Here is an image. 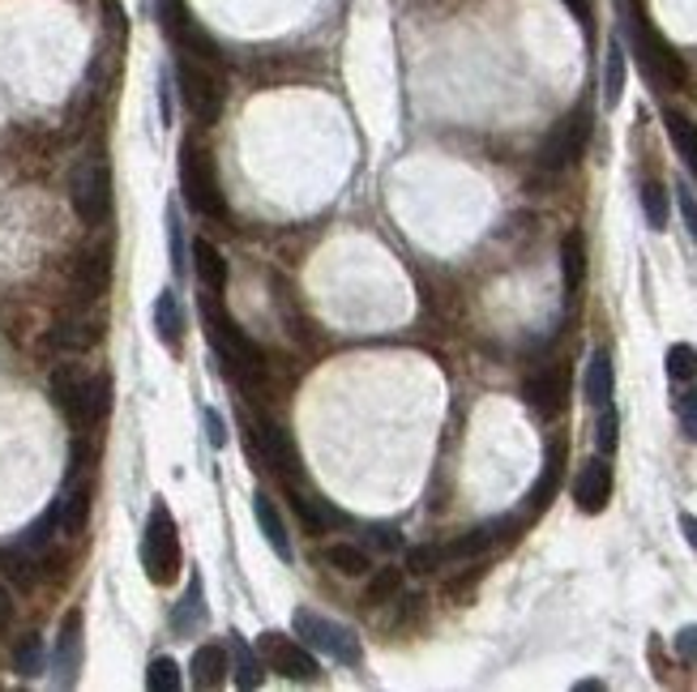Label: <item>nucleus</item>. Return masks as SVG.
Returning <instances> with one entry per match:
<instances>
[{"label": "nucleus", "mask_w": 697, "mask_h": 692, "mask_svg": "<svg viewBox=\"0 0 697 692\" xmlns=\"http://www.w3.org/2000/svg\"><path fill=\"white\" fill-rule=\"evenodd\" d=\"M625 31H629V44H634V56H638L647 82H654L659 91H685L689 86L685 56L654 31V22H650L647 9L638 0H629V9H625Z\"/></svg>", "instance_id": "1"}, {"label": "nucleus", "mask_w": 697, "mask_h": 692, "mask_svg": "<svg viewBox=\"0 0 697 692\" xmlns=\"http://www.w3.org/2000/svg\"><path fill=\"white\" fill-rule=\"evenodd\" d=\"M201 321H205V338L214 346V355L223 359V368H227V377L232 381H240V385H249L257 381L261 372H265V355H261V346L252 343L249 334L214 303V291L201 299Z\"/></svg>", "instance_id": "2"}, {"label": "nucleus", "mask_w": 697, "mask_h": 692, "mask_svg": "<svg viewBox=\"0 0 697 692\" xmlns=\"http://www.w3.org/2000/svg\"><path fill=\"white\" fill-rule=\"evenodd\" d=\"M51 402L64 410L73 428H95L111 410V381L107 377H82L73 368L51 372Z\"/></svg>", "instance_id": "3"}, {"label": "nucleus", "mask_w": 697, "mask_h": 692, "mask_svg": "<svg viewBox=\"0 0 697 692\" xmlns=\"http://www.w3.org/2000/svg\"><path fill=\"white\" fill-rule=\"evenodd\" d=\"M180 189H185V201L198 210L201 218H210V223H227L232 218L227 193L218 184V167H214V158L205 150L185 146V154H180Z\"/></svg>", "instance_id": "4"}, {"label": "nucleus", "mask_w": 697, "mask_h": 692, "mask_svg": "<svg viewBox=\"0 0 697 692\" xmlns=\"http://www.w3.org/2000/svg\"><path fill=\"white\" fill-rule=\"evenodd\" d=\"M180 535H176V522H172V509L167 504H154L146 517V530H142V569L154 586H172L180 577Z\"/></svg>", "instance_id": "5"}, {"label": "nucleus", "mask_w": 697, "mask_h": 692, "mask_svg": "<svg viewBox=\"0 0 697 692\" xmlns=\"http://www.w3.org/2000/svg\"><path fill=\"white\" fill-rule=\"evenodd\" d=\"M591 129H595L591 103H578L574 111H565V116L552 124L544 146H540V167H544V171H565V167H574V163L587 154Z\"/></svg>", "instance_id": "6"}, {"label": "nucleus", "mask_w": 697, "mask_h": 692, "mask_svg": "<svg viewBox=\"0 0 697 692\" xmlns=\"http://www.w3.org/2000/svg\"><path fill=\"white\" fill-rule=\"evenodd\" d=\"M69 201L78 210V218L86 227H99L111 214V167L103 163V154H91L78 163L73 180H69Z\"/></svg>", "instance_id": "7"}, {"label": "nucleus", "mask_w": 697, "mask_h": 692, "mask_svg": "<svg viewBox=\"0 0 697 692\" xmlns=\"http://www.w3.org/2000/svg\"><path fill=\"white\" fill-rule=\"evenodd\" d=\"M292 624H296V637L308 649H321V654H330L334 663H347V667H359V637L351 633L347 624H339V620H326V616H317V611H308V607H299L296 616H292Z\"/></svg>", "instance_id": "8"}, {"label": "nucleus", "mask_w": 697, "mask_h": 692, "mask_svg": "<svg viewBox=\"0 0 697 692\" xmlns=\"http://www.w3.org/2000/svg\"><path fill=\"white\" fill-rule=\"evenodd\" d=\"M176 77H180V99L189 107V116L198 120L201 129L218 124V116H223V86H218V77L201 60H193V56L180 60Z\"/></svg>", "instance_id": "9"}, {"label": "nucleus", "mask_w": 697, "mask_h": 692, "mask_svg": "<svg viewBox=\"0 0 697 692\" xmlns=\"http://www.w3.org/2000/svg\"><path fill=\"white\" fill-rule=\"evenodd\" d=\"M257 654H261L265 667H270L274 676H283V680H296V684H312V680H317V658H312V649L299 645L296 637H287V633H274V629L261 633Z\"/></svg>", "instance_id": "10"}, {"label": "nucleus", "mask_w": 697, "mask_h": 692, "mask_svg": "<svg viewBox=\"0 0 697 692\" xmlns=\"http://www.w3.org/2000/svg\"><path fill=\"white\" fill-rule=\"evenodd\" d=\"M158 22H163V31L172 35V44L185 51V56H193L201 64H218L214 39L201 31L198 17L185 9V0H158Z\"/></svg>", "instance_id": "11"}, {"label": "nucleus", "mask_w": 697, "mask_h": 692, "mask_svg": "<svg viewBox=\"0 0 697 692\" xmlns=\"http://www.w3.org/2000/svg\"><path fill=\"white\" fill-rule=\"evenodd\" d=\"M569 390H574L569 363H548V368H540L535 377L522 381V402H527L540 419H556V415L569 406Z\"/></svg>", "instance_id": "12"}, {"label": "nucleus", "mask_w": 697, "mask_h": 692, "mask_svg": "<svg viewBox=\"0 0 697 692\" xmlns=\"http://www.w3.org/2000/svg\"><path fill=\"white\" fill-rule=\"evenodd\" d=\"M249 453L257 462H265V470L274 475H299V445L283 423L249 428Z\"/></svg>", "instance_id": "13"}, {"label": "nucleus", "mask_w": 697, "mask_h": 692, "mask_svg": "<svg viewBox=\"0 0 697 692\" xmlns=\"http://www.w3.org/2000/svg\"><path fill=\"white\" fill-rule=\"evenodd\" d=\"M607 500H612V466H607L603 453H595V457L582 462V470L574 479V504L595 517V513L607 509Z\"/></svg>", "instance_id": "14"}, {"label": "nucleus", "mask_w": 697, "mask_h": 692, "mask_svg": "<svg viewBox=\"0 0 697 692\" xmlns=\"http://www.w3.org/2000/svg\"><path fill=\"white\" fill-rule=\"evenodd\" d=\"M107 283H111V248L95 244L86 252H78V261H73V296L82 303H95L107 291Z\"/></svg>", "instance_id": "15"}, {"label": "nucleus", "mask_w": 697, "mask_h": 692, "mask_svg": "<svg viewBox=\"0 0 697 692\" xmlns=\"http://www.w3.org/2000/svg\"><path fill=\"white\" fill-rule=\"evenodd\" d=\"M78 667H82V611H69L56 637V654H51V671L60 689L78 684Z\"/></svg>", "instance_id": "16"}, {"label": "nucleus", "mask_w": 697, "mask_h": 692, "mask_svg": "<svg viewBox=\"0 0 697 692\" xmlns=\"http://www.w3.org/2000/svg\"><path fill=\"white\" fill-rule=\"evenodd\" d=\"M565 441H552L548 445V457H544V475L535 479V488L527 492V500H522V517L531 522V517H540L544 509L552 504V496L560 492V479H565Z\"/></svg>", "instance_id": "17"}, {"label": "nucleus", "mask_w": 697, "mask_h": 692, "mask_svg": "<svg viewBox=\"0 0 697 692\" xmlns=\"http://www.w3.org/2000/svg\"><path fill=\"white\" fill-rule=\"evenodd\" d=\"M103 338V325L95 317H82V312H64L56 325H51V343L60 350H91Z\"/></svg>", "instance_id": "18"}, {"label": "nucleus", "mask_w": 697, "mask_h": 692, "mask_svg": "<svg viewBox=\"0 0 697 692\" xmlns=\"http://www.w3.org/2000/svg\"><path fill=\"white\" fill-rule=\"evenodd\" d=\"M154 334L167 350H180V343H185V308L172 287H163L154 299Z\"/></svg>", "instance_id": "19"}, {"label": "nucleus", "mask_w": 697, "mask_h": 692, "mask_svg": "<svg viewBox=\"0 0 697 692\" xmlns=\"http://www.w3.org/2000/svg\"><path fill=\"white\" fill-rule=\"evenodd\" d=\"M252 517H257V526H261V535H265V544L270 551L279 556V560H292V539H287V522H283V513L274 509V500L265 492L252 496Z\"/></svg>", "instance_id": "20"}, {"label": "nucleus", "mask_w": 697, "mask_h": 692, "mask_svg": "<svg viewBox=\"0 0 697 692\" xmlns=\"http://www.w3.org/2000/svg\"><path fill=\"white\" fill-rule=\"evenodd\" d=\"M560 278H565V296L574 299L587 283V240L582 231H569L560 240Z\"/></svg>", "instance_id": "21"}, {"label": "nucleus", "mask_w": 697, "mask_h": 692, "mask_svg": "<svg viewBox=\"0 0 697 692\" xmlns=\"http://www.w3.org/2000/svg\"><path fill=\"white\" fill-rule=\"evenodd\" d=\"M193 684L198 689H218V684H227V671H232V663H227V649L223 645H201L198 654H193Z\"/></svg>", "instance_id": "22"}, {"label": "nucleus", "mask_w": 697, "mask_h": 692, "mask_svg": "<svg viewBox=\"0 0 697 692\" xmlns=\"http://www.w3.org/2000/svg\"><path fill=\"white\" fill-rule=\"evenodd\" d=\"M193 270H198L201 287L205 291H223L227 287V256L218 252V248L210 244V240H193Z\"/></svg>", "instance_id": "23"}, {"label": "nucleus", "mask_w": 697, "mask_h": 692, "mask_svg": "<svg viewBox=\"0 0 697 692\" xmlns=\"http://www.w3.org/2000/svg\"><path fill=\"white\" fill-rule=\"evenodd\" d=\"M56 517H60V530L64 535H82L86 517H91V484H78L56 500Z\"/></svg>", "instance_id": "24"}, {"label": "nucleus", "mask_w": 697, "mask_h": 692, "mask_svg": "<svg viewBox=\"0 0 697 692\" xmlns=\"http://www.w3.org/2000/svg\"><path fill=\"white\" fill-rule=\"evenodd\" d=\"M292 513H296L299 530H304V535H312V539L330 535V522H339V513H334L330 504L312 500V496H292Z\"/></svg>", "instance_id": "25"}, {"label": "nucleus", "mask_w": 697, "mask_h": 692, "mask_svg": "<svg viewBox=\"0 0 697 692\" xmlns=\"http://www.w3.org/2000/svg\"><path fill=\"white\" fill-rule=\"evenodd\" d=\"M587 402L591 406H603V402H612L616 394V372H612V355L607 350H595L591 355V363H587Z\"/></svg>", "instance_id": "26"}, {"label": "nucleus", "mask_w": 697, "mask_h": 692, "mask_svg": "<svg viewBox=\"0 0 697 692\" xmlns=\"http://www.w3.org/2000/svg\"><path fill=\"white\" fill-rule=\"evenodd\" d=\"M663 124H668V138H672L676 154L685 158V167L697 176V124L685 116V111H668V116H663Z\"/></svg>", "instance_id": "27"}, {"label": "nucleus", "mask_w": 697, "mask_h": 692, "mask_svg": "<svg viewBox=\"0 0 697 692\" xmlns=\"http://www.w3.org/2000/svg\"><path fill=\"white\" fill-rule=\"evenodd\" d=\"M44 564V556H35V551H26L22 544H13V547H4L0 551V569L9 573V582H17V586H35V569Z\"/></svg>", "instance_id": "28"}, {"label": "nucleus", "mask_w": 697, "mask_h": 692, "mask_svg": "<svg viewBox=\"0 0 697 692\" xmlns=\"http://www.w3.org/2000/svg\"><path fill=\"white\" fill-rule=\"evenodd\" d=\"M201 620H205V598H201V577L193 573V582H189V590L180 598V607L172 611V629H176L180 637H189Z\"/></svg>", "instance_id": "29"}, {"label": "nucleus", "mask_w": 697, "mask_h": 692, "mask_svg": "<svg viewBox=\"0 0 697 692\" xmlns=\"http://www.w3.org/2000/svg\"><path fill=\"white\" fill-rule=\"evenodd\" d=\"M321 560L330 564V569H339L343 577H364L368 569H373V560H368V551L355 544H330L321 551Z\"/></svg>", "instance_id": "30"}, {"label": "nucleus", "mask_w": 697, "mask_h": 692, "mask_svg": "<svg viewBox=\"0 0 697 692\" xmlns=\"http://www.w3.org/2000/svg\"><path fill=\"white\" fill-rule=\"evenodd\" d=\"M402 590V569H373L368 582H364V602L368 607H386L394 602Z\"/></svg>", "instance_id": "31"}, {"label": "nucleus", "mask_w": 697, "mask_h": 692, "mask_svg": "<svg viewBox=\"0 0 697 692\" xmlns=\"http://www.w3.org/2000/svg\"><path fill=\"white\" fill-rule=\"evenodd\" d=\"M497 544V526H480V530H466L462 539H453V544H446V560L453 564V560H480L488 547Z\"/></svg>", "instance_id": "32"}, {"label": "nucleus", "mask_w": 697, "mask_h": 692, "mask_svg": "<svg viewBox=\"0 0 697 692\" xmlns=\"http://www.w3.org/2000/svg\"><path fill=\"white\" fill-rule=\"evenodd\" d=\"M625 95V48L612 39L607 44V64H603V103L616 107Z\"/></svg>", "instance_id": "33"}, {"label": "nucleus", "mask_w": 697, "mask_h": 692, "mask_svg": "<svg viewBox=\"0 0 697 692\" xmlns=\"http://www.w3.org/2000/svg\"><path fill=\"white\" fill-rule=\"evenodd\" d=\"M13 667H17V676H26V680H35V676L44 671V637H39V633H26L22 642L13 645Z\"/></svg>", "instance_id": "34"}, {"label": "nucleus", "mask_w": 697, "mask_h": 692, "mask_svg": "<svg viewBox=\"0 0 697 692\" xmlns=\"http://www.w3.org/2000/svg\"><path fill=\"white\" fill-rule=\"evenodd\" d=\"M446 544H420L406 551V569L411 573H420V577H428V573H437V569H446Z\"/></svg>", "instance_id": "35"}, {"label": "nucleus", "mask_w": 697, "mask_h": 692, "mask_svg": "<svg viewBox=\"0 0 697 692\" xmlns=\"http://www.w3.org/2000/svg\"><path fill=\"white\" fill-rule=\"evenodd\" d=\"M180 684H185V676H180V663H176V658H154L146 667L150 692H176Z\"/></svg>", "instance_id": "36"}, {"label": "nucleus", "mask_w": 697, "mask_h": 692, "mask_svg": "<svg viewBox=\"0 0 697 692\" xmlns=\"http://www.w3.org/2000/svg\"><path fill=\"white\" fill-rule=\"evenodd\" d=\"M227 645H232V658H236V684H240V689H257V684H261V663L252 658V649L240 642L236 633H232Z\"/></svg>", "instance_id": "37"}, {"label": "nucleus", "mask_w": 697, "mask_h": 692, "mask_svg": "<svg viewBox=\"0 0 697 692\" xmlns=\"http://www.w3.org/2000/svg\"><path fill=\"white\" fill-rule=\"evenodd\" d=\"M595 410H599L595 445H599V453L607 457V453H616V441H621V415H616V406H612V402H603V406H595Z\"/></svg>", "instance_id": "38"}, {"label": "nucleus", "mask_w": 697, "mask_h": 692, "mask_svg": "<svg viewBox=\"0 0 697 692\" xmlns=\"http://www.w3.org/2000/svg\"><path fill=\"white\" fill-rule=\"evenodd\" d=\"M668 377L672 381H697V346L689 343H676V346H668Z\"/></svg>", "instance_id": "39"}, {"label": "nucleus", "mask_w": 697, "mask_h": 692, "mask_svg": "<svg viewBox=\"0 0 697 692\" xmlns=\"http://www.w3.org/2000/svg\"><path fill=\"white\" fill-rule=\"evenodd\" d=\"M642 214H647L650 231L668 227V193H663V184H654V180L642 184Z\"/></svg>", "instance_id": "40"}, {"label": "nucleus", "mask_w": 697, "mask_h": 692, "mask_svg": "<svg viewBox=\"0 0 697 692\" xmlns=\"http://www.w3.org/2000/svg\"><path fill=\"white\" fill-rule=\"evenodd\" d=\"M167 236H172V265H176V274H185V227H180L176 210H167Z\"/></svg>", "instance_id": "41"}, {"label": "nucleus", "mask_w": 697, "mask_h": 692, "mask_svg": "<svg viewBox=\"0 0 697 692\" xmlns=\"http://www.w3.org/2000/svg\"><path fill=\"white\" fill-rule=\"evenodd\" d=\"M676 205H681V218H685V227H689V236H694V244H697V198H694V189H676Z\"/></svg>", "instance_id": "42"}, {"label": "nucleus", "mask_w": 697, "mask_h": 692, "mask_svg": "<svg viewBox=\"0 0 697 692\" xmlns=\"http://www.w3.org/2000/svg\"><path fill=\"white\" fill-rule=\"evenodd\" d=\"M676 410H681V423H685V432L697 441V390H685V397L676 402Z\"/></svg>", "instance_id": "43"}, {"label": "nucleus", "mask_w": 697, "mask_h": 692, "mask_svg": "<svg viewBox=\"0 0 697 692\" xmlns=\"http://www.w3.org/2000/svg\"><path fill=\"white\" fill-rule=\"evenodd\" d=\"M676 654H681L685 663H697V624L694 629H681V633H676Z\"/></svg>", "instance_id": "44"}, {"label": "nucleus", "mask_w": 697, "mask_h": 692, "mask_svg": "<svg viewBox=\"0 0 697 692\" xmlns=\"http://www.w3.org/2000/svg\"><path fill=\"white\" fill-rule=\"evenodd\" d=\"M578 22H582V31H591L595 26V9H591V0H560Z\"/></svg>", "instance_id": "45"}, {"label": "nucleus", "mask_w": 697, "mask_h": 692, "mask_svg": "<svg viewBox=\"0 0 697 692\" xmlns=\"http://www.w3.org/2000/svg\"><path fill=\"white\" fill-rule=\"evenodd\" d=\"M205 428H210V445L214 449L227 445V428H223V415H218V410H205Z\"/></svg>", "instance_id": "46"}, {"label": "nucleus", "mask_w": 697, "mask_h": 692, "mask_svg": "<svg viewBox=\"0 0 697 692\" xmlns=\"http://www.w3.org/2000/svg\"><path fill=\"white\" fill-rule=\"evenodd\" d=\"M13 624V598H9V590H0V633Z\"/></svg>", "instance_id": "47"}, {"label": "nucleus", "mask_w": 697, "mask_h": 692, "mask_svg": "<svg viewBox=\"0 0 697 692\" xmlns=\"http://www.w3.org/2000/svg\"><path fill=\"white\" fill-rule=\"evenodd\" d=\"M681 530H685V539H689V547L697 551V517H694V513H681Z\"/></svg>", "instance_id": "48"}, {"label": "nucleus", "mask_w": 697, "mask_h": 692, "mask_svg": "<svg viewBox=\"0 0 697 692\" xmlns=\"http://www.w3.org/2000/svg\"><path fill=\"white\" fill-rule=\"evenodd\" d=\"M574 689H578V692H599V689H603V680H578Z\"/></svg>", "instance_id": "49"}]
</instances>
